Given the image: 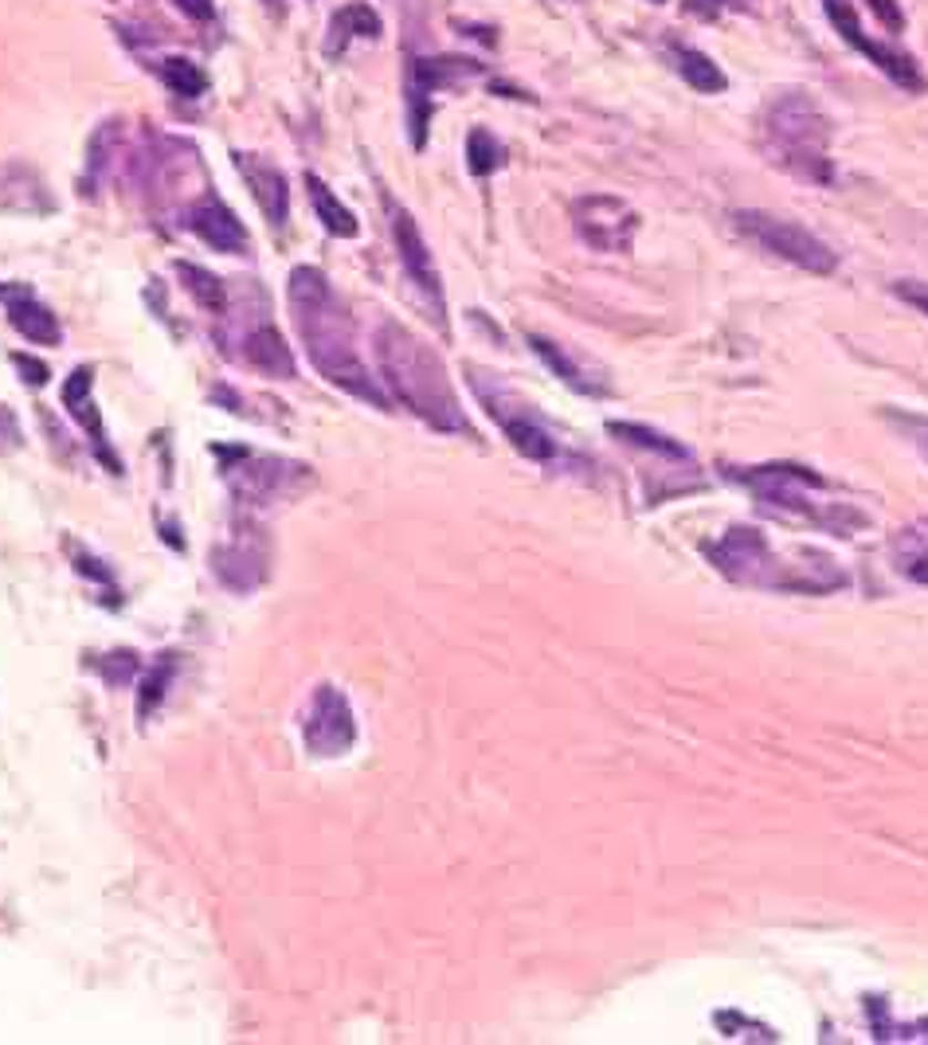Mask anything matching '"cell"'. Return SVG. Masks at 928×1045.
I'll return each mask as SVG.
<instances>
[{"mask_svg": "<svg viewBox=\"0 0 928 1045\" xmlns=\"http://www.w3.org/2000/svg\"><path fill=\"white\" fill-rule=\"evenodd\" d=\"M674 67H678V75L686 78L694 91H702V95H721L725 86H729L725 71L705 52H694V48H674Z\"/></svg>", "mask_w": 928, "mask_h": 1045, "instance_id": "obj_23", "label": "cell"}, {"mask_svg": "<svg viewBox=\"0 0 928 1045\" xmlns=\"http://www.w3.org/2000/svg\"><path fill=\"white\" fill-rule=\"evenodd\" d=\"M235 169L247 180L251 197H255L259 212L267 215L271 228H283L286 212H291V184H286V172L278 165H271L267 157L255 154H235Z\"/></svg>", "mask_w": 928, "mask_h": 1045, "instance_id": "obj_17", "label": "cell"}, {"mask_svg": "<svg viewBox=\"0 0 928 1045\" xmlns=\"http://www.w3.org/2000/svg\"><path fill=\"white\" fill-rule=\"evenodd\" d=\"M157 75H161V83L169 86L177 98H200L208 91V75L192 60H184V55H169V60H161Z\"/></svg>", "mask_w": 928, "mask_h": 1045, "instance_id": "obj_26", "label": "cell"}, {"mask_svg": "<svg viewBox=\"0 0 928 1045\" xmlns=\"http://www.w3.org/2000/svg\"><path fill=\"white\" fill-rule=\"evenodd\" d=\"M12 365H17V369L24 372V384H28V388H43L48 380H52V369H48L43 360L28 357V352H17V357H12Z\"/></svg>", "mask_w": 928, "mask_h": 1045, "instance_id": "obj_31", "label": "cell"}, {"mask_svg": "<svg viewBox=\"0 0 928 1045\" xmlns=\"http://www.w3.org/2000/svg\"><path fill=\"white\" fill-rule=\"evenodd\" d=\"M286 298H291L294 329L306 345L309 365L341 392L357 395L372 408H388V392L365 369L357 341H352L349 309H345V302L337 298L318 266H294L291 278H286Z\"/></svg>", "mask_w": 928, "mask_h": 1045, "instance_id": "obj_1", "label": "cell"}, {"mask_svg": "<svg viewBox=\"0 0 928 1045\" xmlns=\"http://www.w3.org/2000/svg\"><path fill=\"white\" fill-rule=\"evenodd\" d=\"M823 12L834 24V32L843 35L858 55H866L882 75H889L897 86H905V91H925V75L917 71L913 55L897 52V48H889V43L869 40V35L862 32V20H858V12H854V0H823Z\"/></svg>", "mask_w": 928, "mask_h": 1045, "instance_id": "obj_13", "label": "cell"}, {"mask_svg": "<svg viewBox=\"0 0 928 1045\" xmlns=\"http://www.w3.org/2000/svg\"><path fill=\"white\" fill-rule=\"evenodd\" d=\"M826 141H831V122L808 95H783L780 103H772L764 118V146L780 169L811 184H831L834 169L826 157Z\"/></svg>", "mask_w": 928, "mask_h": 1045, "instance_id": "obj_4", "label": "cell"}, {"mask_svg": "<svg viewBox=\"0 0 928 1045\" xmlns=\"http://www.w3.org/2000/svg\"><path fill=\"white\" fill-rule=\"evenodd\" d=\"M98 669H103V677L110 682V686H126L129 674L138 669V654H134V651H118V654H110V658L98 662Z\"/></svg>", "mask_w": 928, "mask_h": 1045, "instance_id": "obj_29", "label": "cell"}, {"mask_svg": "<svg viewBox=\"0 0 928 1045\" xmlns=\"http://www.w3.org/2000/svg\"><path fill=\"white\" fill-rule=\"evenodd\" d=\"M686 4L689 17H702V20H717L725 9H732V4H740V0H682Z\"/></svg>", "mask_w": 928, "mask_h": 1045, "instance_id": "obj_34", "label": "cell"}, {"mask_svg": "<svg viewBox=\"0 0 928 1045\" xmlns=\"http://www.w3.org/2000/svg\"><path fill=\"white\" fill-rule=\"evenodd\" d=\"M471 75H482V63L466 55H435V60H412L408 75V138L415 149L428 146V122H431V95L439 86H455Z\"/></svg>", "mask_w": 928, "mask_h": 1045, "instance_id": "obj_12", "label": "cell"}, {"mask_svg": "<svg viewBox=\"0 0 928 1045\" xmlns=\"http://www.w3.org/2000/svg\"><path fill=\"white\" fill-rule=\"evenodd\" d=\"M91 388H95V369H91V365H78V369L67 377V384H63V408H67L71 420L91 435V446H95L98 458H103L114 474H122L118 454L110 451V439H106V428H103V420H98V408H95V400H91Z\"/></svg>", "mask_w": 928, "mask_h": 1045, "instance_id": "obj_16", "label": "cell"}, {"mask_svg": "<svg viewBox=\"0 0 928 1045\" xmlns=\"http://www.w3.org/2000/svg\"><path fill=\"white\" fill-rule=\"evenodd\" d=\"M0 302L9 306V326L17 329L24 341L32 345H60L63 329H60V317L52 314V309L43 306L40 298H35L28 286H0Z\"/></svg>", "mask_w": 928, "mask_h": 1045, "instance_id": "obj_18", "label": "cell"}, {"mask_svg": "<svg viewBox=\"0 0 928 1045\" xmlns=\"http://www.w3.org/2000/svg\"><path fill=\"white\" fill-rule=\"evenodd\" d=\"M905 576L917 583H928V552H917V557L905 560Z\"/></svg>", "mask_w": 928, "mask_h": 1045, "instance_id": "obj_36", "label": "cell"}, {"mask_svg": "<svg viewBox=\"0 0 928 1045\" xmlns=\"http://www.w3.org/2000/svg\"><path fill=\"white\" fill-rule=\"evenodd\" d=\"M608 435H615L619 443H628V446H639V451L674 458V463H689V451L678 443V439L662 435V431H654V428H643V423H608Z\"/></svg>", "mask_w": 928, "mask_h": 1045, "instance_id": "obj_24", "label": "cell"}, {"mask_svg": "<svg viewBox=\"0 0 928 1045\" xmlns=\"http://www.w3.org/2000/svg\"><path fill=\"white\" fill-rule=\"evenodd\" d=\"M529 345H534L537 357H541L545 365L552 369V377L565 380L572 392H580V395H603V392H608V384H603L600 377H592V372H584V365H577V360L568 357V352L560 349L557 341H549V337H529Z\"/></svg>", "mask_w": 928, "mask_h": 1045, "instance_id": "obj_21", "label": "cell"}, {"mask_svg": "<svg viewBox=\"0 0 928 1045\" xmlns=\"http://www.w3.org/2000/svg\"><path fill=\"white\" fill-rule=\"evenodd\" d=\"M177 275L184 278V291L192 294V302H197L200 309H208V314H215V317L228 314L224 278L204 271V266H192V263H177Z\"/></svg>", "mask_w": 928, "mask_h": 1045, "instance_id": "obj_25", "label": "cell"}, {"mask_svg": "<svg viewBox=\"0 0 928 1045\" xmlns=\"http://www.w3.org/2000/svg\"><path fill=\"white\" fill-rule=\"evenodd\" d=\"M177 9L192 20H212L215 17V0H177Z\"/></svg>", "mask_w": 928, "mask_h": 1045, "instance_id": "obj_35", "label": "cell"}, {"mask_svg": "<svg viewBox=\"0 0 928 1045\" xmlns=\"http://www.w3.org/2000/svg\"><path fill=\"white\" fill-rule=\"evenodd\" d=\"M502 165H506V149H502V141L494 138L491 129L474 126L471 138H466V169H471L474 177H491V172H498Z\"/></svg>", "mask_w": 928, "mask_h": 1045, "instance_id": "obj_27", "label": "cell"}, {"mask_svg": "<svg viewBox=\"0 0 928 1045\" xmlns=\"http://www.w3.org/2000/svg\"><path fill=\"white\" fill-rule=\"evenodd\" d=\"M466 380H471L474 395L482 400V408L491 412V420L506 431V439L514 443V451H521L525 458L534 463H557L560 458V443L552 439V431L541 423V415L529 408L517 392H509L494 372L474 369L466 365Z\"/></svg>", "mask_w": 928, "mask_h": 1045, "instance_id": "obj_6", "label": "cell"}, {"mask_svg": "<svg viewBox=\"0 0 928 1045\" xmlns=\"http://www.w3.org/2000/svg\"><path fill=\"white\" fill-rule=\"evenodd\" d=\"M705 557L725 580L745 583V588H768V592H808L823 595L834 592L831 583H823L819 576H808V568H831V557H819L815 564H803L800 560H783L780 552L768 545V537L752 525H737L721 540L705 545Z\"/></svg>", "mask_w": 928, "mask_h": 1045, "instance_id": "obj_3", "label": "cell"}, {"mask_svg": "<svg viewBox=\"0 0 928 1045\" xmlns=\"http://www.w3.org/2000/svg\"><path fill=\"white\" fill-rule=\"evenodd\" d=\"M184 228H189L200 243H208L212 251H224V255H247V228L235 220V212L224 204V200L215 197L212 189L189 204V212H184Z\"/></svg>", "mask_w": 928, "mask_h": 1045, "instance_id": "obj_15", "label": "cell"}, {"mask_svg": "<svg viewBox=\"0 0 928 1045\" xmlns=\"http://www.w3.org/2000/svg\"><path fill=\"white\" fill-rule=\"evenodd\" d=\"M24 446V431H20V420L12 408H4L0 403V454H12Z\"/></svg>", "mask_w": 928, "mask_h": 1045, "instance_id": "obj_30", "label": "cell"}, {"mask_svg": "<svg viewBox=\"0 0 928 1045\" xmlns=\"http://www.w3.org/2000/svg\"><path fill=\"white\" fill-rule=\"evenodd\" d=\"M654 4H662V0H654Z\"/></svg>", "mask_w": 928, "mask_h": 1045, "instance_id": "obj_37", "label": "cell"}, {"mask_svg": "<svg viewBox=\"0 0 928 1045\" xmlns=\"http://www.w3.org/2000/svg\"><path fill=\"white\" fill-rule=\"evenodd\" d=\"M894 294L901 302H909V306H917L920 314H928V283H917V278H901V283H894Z\"/></svg>", "mask_w": 928, "mask_h": 1045, "instance_id": "obj_33", "label": "cell"}, {"mask_svg": "<svg viewBox=\"0 0 928 1045\" xmlns=\"http://www.w3.org/2000/svg\"><path fill=\"white\" fill-rule=\"evenodd\" d=\"M388 223H392V243L396 255H400V266H404L408 283L415 286V294L428 306V317L435 326L447 329V302H443V278H439L435 255L428 251V240H423L420 223L412 220V212L388 200Z\"/></svg>", "mask_w": 928, "mask_h": 1045, "instance_id": "obj_9", "label": "cell"}, {"mask_svg": "<svg viewBox=\"0 0 928 1045\" xmlns=\"http://www.w3.org/2000/svg\"><path fill=\"white\" fill-rule=\"evenodd\" d=\"M866 9L874 12V17L889 28V32H901V28H905V12L897 9V0H866Z\"/></svg>", "mask_w": 928, "mask_h": 1045, "instance_id": "obj_32", "label": "cell"}, {"mask_svg": "<svg viewBox=\"0 0 928 1045\" xmlns=\"http://www.w3.org/2000/svg\"><path fill=\"white\" fill-rule=\"evenodd\" d=\"M729 478H737L748 494L764 502L768 509H780L788 517H803L811 525H826L834 532H851L854 525H862V514H854L843 502H815V494L826 489V478L815 474L811 466L795 463H772V466H748V471H732Z\"/></svg>", "mask_w": 928, "mask_h": 1045, "instance_id": "obj_5", "label": "cell"}, {"mask_svg": "<svg viewBox=\"0 0 928 1045\" xmlns=\"http://www.w3.org/2000/svg\"><path fill=\"white\" fill-rule=\"evenodd\" d=\"M172 654H165V666H157L154 674L146 677V686H141V697H138V717L146 720L149 712L157 709V705L165 701V689H169V677H172Z\"/></svg>", "mask_w": 928, "mask_h": 1045, "instance_id": "obj_28", "label": "cell"}, {"mask_svg": "<svg viewBox=\"0 0 928 1045\" xmlns=\"http://www.w3.org/2000/svg\"><path fill=\"white\" fill-rule=\"evenodd\" d=\"M243 357H247L251 369L263 372V377H271V380L298 377L294 352H291V345H286V337L278 334L275 321H259V326L251 329L247 341H243Z\"/></svg>", "mask_w": 928, "mask_h": 1045, "instance_id": "obj_19", "label": "cell"}, {"mask_svg": "<svg viewBox=\"0 0 928 1045\" xmlns=\"http://www.w3.org/2000/svg\"><path fill=\"white\" fill-rule=\"evenodd\" d=\"M732 220H737L740 235H748L757 247L772 251L776 258L800 266L808 275H834V266H839L834 251L826 247L819 235H811L808 228H800V223L780 220V215H768V212H752V208L737 212Z\"/></svg>", "mask_w": 928, "mask_h": 1045, "instance_id": "obj_8", "label": "cell"}, {"mask_svg": "<svg viewBox=\"0 0 928 1045\" xmlns=\"http://www.w3.org/2000/svg\"><path fill=\"white\" fill-rule=\"evenodd\" d=\"M215 454H224V478L232 486L235 502L243 506H275L286 497L302 494L309 486V471L302 463H286V458H271V454H251L232 451V446H215Z\"/></svg>", "mask_w": 928, "mask_h": 1045, "instance_id": "obj_7", "label": "cell"}, {"mask_svg": "<svg viewBox=\"0 0 928 1045\" xmlns=\"http://www.w3.org/2000/svg\"><path fill=\"white\" fill-rule=\"evenodd\" d=\"M302 737H306L309 756H321V760L349 752L357 745V717H352L349 697L337 686L314 689L302 712Z\"/></svg>", "mask_w": 928, "mask_h": 1045, "instance_id": "obj_10", "label": "cell"}, {"mask_svg": "<svg viewBox=\"0 0 928 1045\" xmlns=\"http://www.w3.org/2000/svg\"><path fill=\"white\" fill-rule=\"evenodd\" d=\"M377 365L380 380H384L388 395L400 400L412 415H420L431 431H443V435H471V420L458 408V395L451 388L447 372H443V360L435 357L431 345H423L412 329H404L400 321L384 317L377 326Z\"/></svg>", "mask_w": 928, "mask_h": 1045, "instance_id": "obj_2", "label": "cell"}, {"mask_svg": "<svg viewBox=\"0 0 928 1045\" xmlns=\"http://www.w3.org/2000/svg\"><path fill=\"white\" fill-rule=\"evenodd\" d=\"M306 189H309V204H314V212H318L321 228H326L329 235H337V240H352V235L361 232L357 215H352L349 208H345L341 200L334 197V189H329L326 180L314 177V172H306Z\"/></svg>", "mask_w": 928, "mask_h": 1045, "instance_id": "obj_22", "label": "cell"}, {"mask_svg": "<svg viewBox=\"0 0 928 1045\" xmlns=\"http://www.w3.org/2000/svg\"><path fill=\"white\" fill-rule=\"evenodd\" d=\"M380 17L372 4H365V0H352V4H345V9L334 12V20H329V32H326V55L329 60H341L345 48H349L352 40H380Z\"/></svg>", "mask_w": 928, "mask_h": 1045, "instance_id": "obj_20", "label": "cell"}, {"mask_svg": "<svg viewBox=\"0 0 928 1045\" xmlns=\"http://www.w3.org/2000/svg\"><path fill=\"white\" fill-rule=\"evenodd\" d=\"M267 564H271V552H267V540L259 537V529H240L228 545H220V549L212 552L215 580L240 595L263 583Z\"/></svg>", "mask_w": 928, "mask_h": 1045, "instance_id": "obj_14", "label": "cell"}, {"mask_svg": "<svg viewBox=\"0 0 928 1045\" xmlns=\"http://www.w3.org/2000/svg\"><path fill=\"white\" fill-rule=\"evenodd\" d=\"M572 228L592 251H631L639 235V212L628 200L592 192V197L572 200Z\"/></svg>", "mask_w": 928, "mask_h": 1045, "instance_id": "obj_11", "label": "cell"}]
</instances>
